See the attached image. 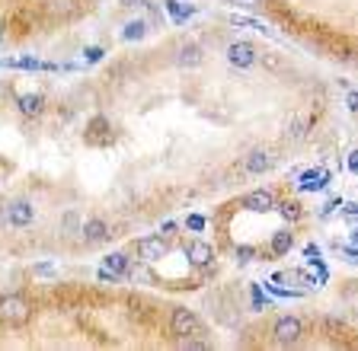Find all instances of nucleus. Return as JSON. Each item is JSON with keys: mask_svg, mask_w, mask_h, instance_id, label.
<instances>
[{"mask_svg": "<svg viewBox=\"0 0 358 351\" xmlns=\"http://www.w3.org/2000/svg\"><path fill=\"white\" fill-rule=\"evenodd\" d=\"M80 227H83L80 214H77V211H64V217H61V233H64V237H77Z\"/></svg>", "mask_w": 358, "mask_h": 351, "instance_id": "obj_13", "label": "nucleus"}, {"mask_svg": "<svg viewBox=\"0 0 358 351\" xmlns=\"http://www.w3.org/2000/svg\"><path fill=\"white\" fill-rule=\"evenodd\" d=\"M291 243H294V239H291V233H288V230L275 233V237H272V253H275V255H285V253L291 249Z\"/></svg>", "mask_w": 358, "mask_h": 351, "instance_id": "obj_16", "label": "nucleus"}, {"mask_svg": "<svg viewBox=\"0 0 358 351\" xmlns=\"http://www.w3.org/2000/svg\"><path fill=\"white\" fill-rule=\"evenodd\" d=\"M42 103H45V99L38 96V93H32V96H22L20 99V112L22 115H36V112H42Z\"/></svg>", "mask_w": 358, "mask_h": 351, "instance_id": "obj_15", "label": "nucleus"}, {"mask_svg": "<svg viewBox=\"0 0 358 351\" xmlns=\"http://www.w3.org/2000/svg\"><path fill=\"white\" fill-rule=\"evenodd\" d=\"M32 217H36V211H32V204L29 202H13L7 208V221H10V227H29L32 224Z\"/></svg>", "mask_w": 358, "mask_h": 351, "instance_id": "obj_10", "label": "nucleus"}, {"mask_svg": "<svg viewBox=\"0 0 358 351\" xmlns=\"http://www.w3.org/2000/svg\"><path fill=\"white\" fill-rule=\"evenodd\" d=\"M304 338V322L298 316H278L275 326H272V342L282 345V348H291Z\"/></svg>", "mask_w": 358, "mask_h": 351, "instance_id": "obj_2", "label": "nucleus"}, {"mask_svg": "<svg viewBox=\"0 0 358 351\" xmlns=\"http://www.w3.org/2000/svg\"><path fill=\"white\" fill-rule=\"evenodd\" d=\"M186 259L192 262L195 269H201V265H208V262L215 259V249H211V243H205V239H189L186 243Z\"/></svg>", "mask_w": 358, "mask_h": 351, "instance_id": "obj_7", "label": "nucleus"}, {"mask_svg": "<svg viewBox=\"0 0 358 351\" xmlns=\"http://www.w3.org/2000/svg\"><path fill=\"white\" fill-rule=\"evenodd\" d=\"M307 125H310L307 119L294 115V119H291V125H288V131H285V137H288V141H301V137H304V131H307Z\"/></svg>", "mask_w": 358, "mask_h": 351, "instance_id": "obj_14", "label": "nucleus"}, {"mask_svg": "<svg viewBox=\"0 0 358 351\" xmlns=\"http://www.w3.org/2000/svg\"><path fill=\"white\" fill-rule=\"evenodd\" d=\"M256 58H259V52H256L250 42H234L231 48H227V61H231L234 68L246 70V68H253Z\"/></svg>", "mask_w": 358, "mask_h": 351, "instance_id": "obj_6", "label": "nucleus"}, {"mask_svg": "<svg viewBox=\"0 0 358 351\" xmlns=\"http://www.w3.org/2000/svg\"><path fill=\"white\" fill-rule=\"evenodd\" d=\"M262 64H266V68H272V70H278V68H282V64H278V58H268V54H266V58H262Z\"/></svg>", "mask_w": 358, "mask_h": 351, "instance_id": "obj_22", "label": "nucleus"}, {"mask_svg": "<svg viewBox=\"0 0 358 351\" xmlns=\"http://www.w3.org/2000/svg\"><path fill=\"white\" fill-rule=\"evenodd\" d=\"M87 58L90 61H99V58H103V48H87Z\"/></svg>", "mask_w": 358, "mask_h": 351, "instance_id": "obj_21", "label": "nucleus"}, {"mask_svg": "<svg viewBox=\"0 0 358 351\" xmlns=\"http://www.w3.org/2000/svg\"><path fill=\"white\" fill-rule=\"evenodd\" d=\"M170 332H173L176 338L199 336V332H201V320L192 313V310L179 306V310H173V316H170Z\"/></svg>", "mask_w": 358, "mask_h": 351, "instance_id": "obj_3", "label": "nucleus"}, {"mask_svg": "<svg viewBox=\"0 0 358 351\" xmlns=\"http://www.w3.org/2000/svg\"><path fill=\"white\" fill-rule=\"evenodd\" d=\"M278 211H282L285 217H288V221H301V208L294 202H285V204H275Z\"/></svg>", "mask_w": 358, "mask_h": 351, "instance_id": "obj_19", "label": "nucleus"}, {"mask_svg": "<svg viewBox=\"0 0 358 351\" xmlns=\"http://www.w3.org/2000/svg\"><path fill=\"white\" fill-rule=\"evenodd\" d=\"M42 7L52 20H71V16L80 13V0H45Z\"/></svg>", "mask_w": 358, "mask_h": 351, "instance_id": "obj_8", "label": "nucleus"}, {"mask_svg": "<svg viewBox=\"0 0 358 351\" xmlns=\"http://www.w3.org/2000/svg\"><path fill=\"white\" fill-rule=\"evenodd\" d=\"M80 233L87 243H103V239L109 237V224H106L103 217H93V221H87V224L80 227Z\"/></svg>", "mask_w": 358, "mask_h": 351, "instance_id": "obj_11", "label": "nucleus"}, {"mask_svg": "<svg viewBox=\"0 0 358 351\" xmlns=\"http://www.w3.org/2000/svg\"><path fill=\"white\" fill-rule=\"evenodd\" d=\"M3 36H7V23L0 20V42H3Z\"/></svg>", "mask_w": 358, "mask_h": 351, "instance_id": "obj_23", "label": "nucleus"}, {"mask_svg": "<svg viewBox=\"0 0 358 351\" xmlns=\"http://www.w3.org/2000/svg\"><path fill=\"white\" fill-rule=\"evenodd\" d=\"M243 208H250V211H272V208H275V198H272V192L259 188V192L246 195V198H243Z\"/></svg>", "mask_w": 358, "mask_h": 351, "instance_id": "obj_12", "label": "nucleus"}, {"mask_svg": "<svg viewBox=\"0 0 358 351\" xmlns=\"http://www.w3.org/2000/svg\"><path fill=\"white\" fill-rule=\"evenodd\" d=\"M234 7H240V10H256L259 7V0H231Z\"/></svg>", "mask_w": 358, "mask_h": 351, "instance_id": "obj_20", "label": "nucleus"}, {"mask_svg": "<svg viewBox=\"0 0 358 351\" xmlns=\"http://www.w3.org/2000/svg\"><path fill=\"white\" fill-rule=\"evenodd\" d=\"M106 265H109V271H115V275H128V262H125V255L122 253H112L109 259H106Z\"/></svg>", "mask_w": 358, "mask_h": 351, "instance_id": "obj_17", "label": "nucleus"}, {"mask_svg": "<svg viewBox=\"0 0 358 351\" xmlns=\"http://www.w3.org/2000/svg\"><path fill=\"white\" fill-rule=\"evenodd\" d=\"M144 29H148L144 23H128L125 26V42H138V38H144Z\"/></svg>", "mask_w": 358, "mask_h": 351, "instance_id": "obj_18", "label": "nucleus"}, {"mask_svg": "<svg viewBox=\"0 0 358 351\" xmlns=\"http://www.w3.org/2000/svg\"><path fill=\"white\" fill-rule=\"evenodd\" d=\"M134 253H138L141 262L154 265V262H160L166 253H170V243H166L164 237H141L138 243H134Z\"/></svg>", "mask_w": 358, "mask_h": 351, "instance_id": "obj_4", "label": "nucleus"}, {"mask_svg": "<svg viewBox=\"0 0 358 351\" xmlns=\"http://www.w3.org/2000/svg\"><path fill=\"white\" fill-rule=\"evenodd\" d=\"M275 163H278L275 150H268V147H256V150H250V154L243 157V170L250 172V176H259V172H268Z\"/></svg>", "mask_w": 358, "mask_h": 351, "instance_id": "obj_5", "label": "nucleus"}, {"mask_svg": "<svg viewBox=\"0 0 358 351\" xmlns=\"http://www.w3.org/2000/svg\"><path fill=\"white\" fill-rule=\"evenodd\" d=\"M201 61H205V52H201V45H195V42H186V45H179V52H176V64H179L182 70L199 68Z\"/></svg>", "mask_w": 358, "mask_h": 351, "instance_id": "obj_9", "label": "nucleus"}, {"mask_svg": "<svg viewBox=\"0 0 358 351\" xmlns=\"http://www.w3.org/2000/svg\"><path fill=\"white\" fill-rule=\"evenodd\" d=\"M32 316V304L29 297H22V294H3L0 297V322H7V326H26Z\"/></svg>", "mask_w": 358, "mask_h": 351, "instance_id": "obj_1", "label": "nucleus"}]
</instances>
